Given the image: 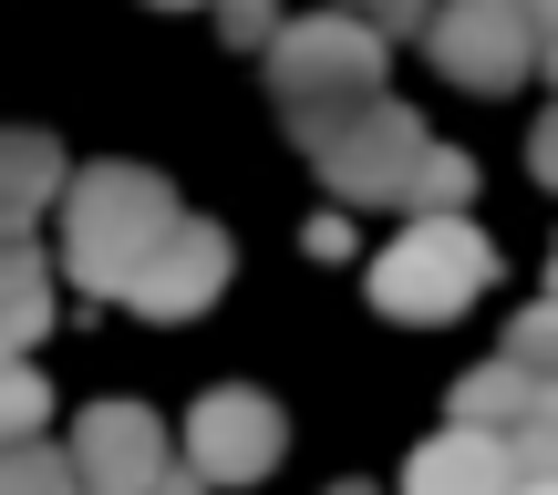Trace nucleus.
Masks as SVG:
<instances>
[{
  "mask_svg": "<svg viewBox=\"0 0 558 495\" xmlns=\"http://www.w3.org/2000/svg\"><path fill=\"white\" fill-rule=\"evenodd\" d=\"M259 52H269V94H279L290 145H311V135H331L341 114H362V103L383 94L393 41H383L362 11H311V21H279Z\"/></svg>",
  "mask_w": 558,
  "mask_h": 495,
  "instance_id": "nucleus-1",
  "label": "nucleus"
},
{
  "mask_svg": "<svg viewBox=\"0 0 558 495\" xmlns=\"http://www.w3.org/2000/svg\"><path fill=\"white\" fill-rule=\"evenodd\" d=\"M177 227V186L156 176V165H73L62 176V269H73V289L114 299L124 269H135L145 248Z\"/></svg>",
  "mask_w": 558,
  "mask_h": 495,
  "instance_id": "nucleus-2",
  "label": "nucleus"
},
{
  "mask_svg": "<svg viewBox=\"0 0 558 495\" xmlns=\"http://www.w3.org/2000/svg\"><path fill=\"white\" fill-rule=\"evenodd\" d=\"M497 238L476 218H403V238L373 258V310L383 320H456L465 299L497 289Z\"/></svg>",
  "mask_w": 558,
  "mask_h": 495,
  "instance_id": "nucleus-3",
  "label": "nucleus"
},
{
  "mask_svg": "<svg viewBox=\"0 0 558 495\" xmlns=\"http://www.w3.org/2000/svg\"><path fill=\"white\" fill-rule=\"evenodd\" d=\"M424 145H435V135H424L393 94H373L362 114H341L331 135H311L300 156L320 165V186H331L341 207H403V186H414V156H424Z\"/></svg>",
  "mask_w": 558,
  "mask_h": 495,
  "instance_id": "nucleus-4",
  "label": "nucleus"
},
{
  "mask_svg": "<svg viewBox=\"0 0 558 495\" xmlns=\"http://www.w3.org/2000/svg\"><path fill=\"white\" fill-rule=\"evenodd\" d=\"M414 41H424V62H435L445 83H465V94H518L527 62H538V32H527L518 0H424Z\"/></svg>",
  "mask_w": 558,
  "mask_h": 495,
  "instance_id": "nucleus-5",
  "label": "nucleus"
},
{
  "mask_svg": "<svg viewBox=\"0 0 558 495\" xmlns=\"http://www.w3.org/2000/svg\"><path fill=\"white\" fill-rule=\"evenodd\" d=\"M290 455V413L259 393V382H218V393H197V413H186V475L197 485H259L269 465Z\"/></svg>",
  "mask_w": 558,
  "mask_h": 495,
  "instance_id": "nucleus-6",
  "label": "nucleus"
},
{
  "mask_svg": "<svg viewBox=\"0 0 558 495\" xmlns=\"http://www.w3.org/2000/svg\"><path fill=\"white\" fill-rule=\"evenodd\" d=\"M228 269H239V248H228V227H207V218H186L177 207V227H166L156 248L124 269V310H145V320H197L207 299L228 289Z\"/></svg>",
  "mask_w": 558,
  "mask_h": 495,
  "instance_id": "nucleus-7",
  "label": "nucleus"
},
{
  "mask_svg": "<svg viewBox=\"0 0 558 495\" xmlns=\"http://www.w3.org/2000/svg\"><path fill=\"white\" fill-rule=\"evenodd\" d=\"M62 455H73L83 495H156V475L177 465V444H166V423L145 413V403H94Z\"/></svg>",
  "mask_w": 558,
  "mask_h": 495,
  "instance_id": "nucleus-8",
  "label": "nucleus"
},
{
  "mask_svg": "<svg viewBox=\"0 0 558 495\" xmlns=\"http://www.w3.org/2000/svg\"><path fill=\"white\" fill-rule=\"evenodd\" d=\"M403 495H518L507 434H486V423H445L435 444H414V465H403Z\"/></svg>",
  "mask_w": 558,
  "mask_h": 495,
  "instance_id": "nucleus-9",
  "label": "nucleus"
},
{
  "mask_svg": "<svg viewBox=\"0 0 558 495\" xmlns=\"http://www.w3.org/2000/svg\"><path fill=\"white\" fill-rule=\"evenodd\" d=\"M62 145L41 135V124H0V238H32L41 227V207L62 197Z\"/></svg>",
  "mask_w": 558,
  "mask_h": 495,
  "instance_id": "nucleus-10",
  "label": "nucleus"
},
{
  "mask_svg": "<svg viewBox=\"0 0 558 495\" xmlns=\"http://www.w3.org/2000/svg\"><path fill=\"white\" fill-rule=\"evenodd\" d=\"M32 341H52V269L32 238H0V351L32 361Z\"/></svg>",
  "mask_w": 558,
  "mask_h": 495,
  "instance_id": "nucleus-11",
  "label": "nucleus"
},
{
  "mask_svg": "<svg viewBox=\"0 0 558 495\" xmlns=\"http://www.w3.org/2000/svg\"><path fill=\"white\" fill-rule=\"evenodd\" d=\"M527 393H538V372H518V361H476V372L445 393V423H486V434H507V423L527 413Z\"/></svg>",
  "mask_w": 558,
  "mask_h": 495,
  "instance_id": "nucleus-12",
  "label": "nucleus"
},
{
  "mask_svg": "<svg viewBox=\"0 0 558 495\" xmlns=\"http://www.w3.org/2000/svg\"><path fill=\"white\" fill-rule=\"evenodd\" d=\"M465 197H476V156L424 145V156H414V186H403V218H465Z\"/></svg>",
  "mask_w": 558,
  "mask_h": 495,
  "instance_id": "nucleus-13",
  "label": "nucleus"
},
{
  "mask_svg": "<svg viewBox=\"0 0 558 495\" xmlns=\"http://www.w3.org/2000/svg\"><path fill=\"white\" fill-rule=\"evenodd\" d=\"M0 495H83V475L52 434H32V444H0Z\"/></svg>",
  "mask_w": 558,
  "mask_h": 495,
  "instance_id": "nucleus-14",
  "label": "nucleus"
},
{
  "mask_svg": "<svg viewBox=\"0 0 558 495\" xmlns=\"http://www.w3.org/2000/svg\"><path fill=\"white\" fill-rule=\"evenodd\" d=\"M507 465H518V475H558V382H538L527 413L507 423Z\"/></svg>",
  "mask_w": 558,
  "mask_h": 495,
  "instance_id": "nucleus-15",
  "label": "nucleus"
},
{
  "mask_svg": "<svg viewBox=\"0 0 558 495\" xmlns=\"http://www.w3.org/2000/svg\"><path fill=\"white\" fill-rule=\"evenodd\" d=\"M52 423V393H41L32 361H0V444H32Z\"/></svg>",
  "mask_w": 558,
  "mask_h": 495,
  "instance_id": "nucleus-16",
  "label": "nucleus"
},
{
  "mask_svg": "<svg viewBox=\"0 0 558 495\" xmlns=\"http://www.w3.org/2000/svg\"><path fill=\"white\" fill-rule=\"evenodd\" d=\"M507 361L538 372V382H558V299H527V310L507 320Z\"/></svg>",
  "mask_w": 558,
  "mask_h": 495,
  "instance_id": "nucleus-17",
  "label": "nucleus"
},
{
  "mask_svg": "<svg viewBox=\"0 0 558 495\" xmlns=\"http://www.w3.org/2000/svg\"><path fill=\"white\" fill-rule=\"evenodd\" d=\"M218 32L239 41V52H259V41L279 32V11H269V0H218Z\"/></svg>",
  "mask_w": 558,
  "mask_h": 495,
  "instance_id": "nucleus-18",
  "label": "nucleus"
},
{
  "mask_svg": "<svg viewBox=\"0 0 558 495\" xmlns=\"http://www.w3.org/2000/svg\"><path fill=\"white\" fill-rule=\"evenodd\" d=\"M341 11H362L383 41H393V32H414V21H424V0H341Z\"/></svg>",
  "mask_w": 558,
  "mask_h": 495,
  "instance_id": "nucleus-19",
  "label": "nucleus"
},
{
  "mask_svg": "<svg viewBox=\"0 0 558 495\" xmlns=\"http://www.w3.org/2000/svg\"><path fill=\"white\" fill-rule=\"evenodd\" d=\"M527 165H538V186H558V103L538 114V135H527Z\"/></svg>",
  "mask_w": 558,
  "mask_h": 495,
  "instance_id": "nucleus-20",
  "label": "nucleus"
},
{
  "mask_svg": "<svg viewBox=\"0 0 558 495\" xmlns=\"http://www.w3.org/2000/svg\"><path fill=\"white\" fill-rule=\"evenodd\" d=\"M518 11H527V32H538V41L558 32V0H518Z\"/></svg>",
  "mask_w": 558,
  "mask_h": 495,
  "instance_id": "nucleus-21",
  "label": "nucleus"
},
{
  "mask_svg": "<svg viewBox=\"0 0 558 495\" xmlns=\"http://www.w3.org/2000/svg\"><path fill=\"white\" fill-rule=\"evenodd\" d=\"M527 73H548V83H558V32L538 41V62H527Z\"/></svg>",
  "mask_w": 558,
  "mask_h": 495,
  "instance_id": "nucleus-22",
  "label": "nucleus"
},
{
  "mask_svg": "<svg viewBox=\"0 0 558 495\" xmlns=\"http://www.w3.org/2000/svg\"><path fill=\"white\" fill-rule=\"evenodd\" d=\"M518 495H558V475H518Z\"/></svg>",
  "mask_w": 558,
  "mask_h": 495,
  "instance_id": "nucleus-23",
  "label": "nucleus"
},
{
  "mask_svg": "<svg viewBox=\"0 0 558 495\" xmlns=\"http://www.w3.org/2000/svg\"><path fill=\"white\" fill-rule=\"evenodd\" d=\"M548 299H558V248H548Z\"/></svg>",
  "mask_w": 558,
  "mask_h": 495,
  "instance_id": "nucleus-24",
  "label": "nucleus"
},
{
  "mask_svg": "<svg viewBox=\"0 0 558 495\" xmlns=\"http://www.w3.org/2000/svg\"><path fill=\"white\" fill-rule=\"evenodd\" d=\"M156 11H197V0H156Z\"/></svg>",
  "mask_w": 558,
  "mask_h": 495,
  "instance_id": "nucleus-25",
  "label": "nucleus"
},
{
  "mask_svg": "<svg viewBox=\"0 0 558 495\" xmlns=\"http://www.w3.org/2000/svg\"><path fill=\"white\" fill-rule=\"evenodd\" d=\"M331 495H373V485H331Z\"/></svg>",
  "mask_w": 558,
  "mask_h": 495,
  "instance_id": "nucleus-26",
  "label": "nucleus"
}]
</instances>
